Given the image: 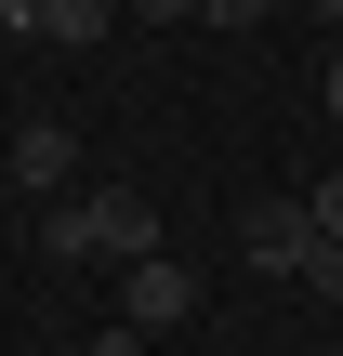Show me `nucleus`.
<instances>
[{
	"mask_svg": "<svg viewBox=\"0 0 343 356\" xmlns=\"http://www.w3.org/2000/svg\"><path fill=\"white\" fill-rule=\"evenodd\" d=\"M317 13H330V26H343V0H317Z\"/></svg>",
	"mask_w": 343,
	"mask_h": 356,
	"instance_id": "12",
	"label": "nucleus"
},
{
	"mask_svg": "<svg viewBox=\"0 0 343 356\" xmlns=\"http://www.w3.org/2000/svg\"><path fill=\"white\" fill-rule=\"evenodd\" d=\"M304 291H330V304H343V238H317V251H304Z\"/></svg>",
	"mask_w": 343,
	"mask_h": 356,
	"instance_id": "6",
	"label": "nucleus"
},
{
	"mask_svg": "<svg viewBox=\"0 0 343 356\" xmlns=\"http://www.w3.org/2000/svg\"><path fill=\"white\" fill-rule=\"evenodd\" d=\"M145 356H159V343H145Z\"/></svg>",
	"mask_w": 343,
	"mask_h": 356,
	"instance_id": "13",
	"label": "nucleus"
},
{
	"mask_svg": "<svg viewBox=\"0 0 343 356\" xmlns=\"http://www.w3.org/2000/svg\"><path fill=\"white\" fill-rule=\"evenodd\" d=\"M66 159H79L66 119H26V132H13V185H66Z\"/></svg>",
	"mask_w": 343,
	"mask_h": 356,
	"instance_id": "4",
	"label": "nucleus"
},
{
	"mask_svg": "<svg viewBox=\"0 0 343 356\" xmlns=\"http://www.w3.org/2000/svg\"><path fill=\"white\" fill-rule=\"evenodd\" d=\"M278 0H198V26H264Z\"/></svg>",
	"mask_w": 343,
	"mask_h": 356,
	"instance_id": "7",
	"label": "nucleus"
},
{
	"mask_svg": "<svg viewBox=\"0 0 343 356\" xmlns=\"http://www.w3.org/2000/svg\"><path fill=\"white\" fill-rule=\"evenodd\" d=\"M119 317H132L145 343H159V330H185V317H198V277H185L172 251H145V264H119Z\"/></svg>",
	"mask_w": 343,
	"mask_h": 356,
	"instance_id": "2",
	"label": "nucleus"
},
{
	"mask_svg": "<svg viewBox=\"0 0 343 356\" xmlns=\"http://www.w3.org/2000/svg\"><path fill=\"white\" fill-rule=\"evenodd\" d=\"M119 26V0H40V40H66V53H93Z\"/></svg>",
	"mask_w": 343,
	"mask_h": 356,
	"instance_id": "5",
	"label": "nucleus"
},
{
	"mask_svg": "<svg viewBox=\"0 0 343 356\" xmlns=\"http://www.w3.org/2000/svg\"><path fill=\"white\" fill-rule=\"evenodd\" d=\"M304 225H317V238H343V172L317 185V198H304Z\"/></svg>",
	"mask_w": 343,
	"mask_h": 356,
	"instance_id": "8",
	"label": "nucleus"
},
{
	"mask_svg": "<svg viewBox=\"0 0 343 356\" xmlns=\"http://www.w3.org/2000/svg\"><path fill=\"white\" fill-rule=\"evenodd\" d=\"M317 106H330V119H343V53H330V79H317Z\"/></svg>",
	"mask_w": 343,
	"mask_h": 356,
	"instance_id": "11",
	"label": "nucleus"
},
{
	"mask_svg": "<svg viewBox=\"0 0 343 356\" xmlns=\"http://www.w3.org/2000/svg\"><path fill=\"white\" fill-rule=\"evenodd\" d=\"M40 251H53V264H145V251H159V211H145L132 185H93L79 211H40Z\"/></svg>",
	"mask_w": 343,
	"mask_h": 356,
	"instance_id": "1",
	"label": "nucleus"
},
{
	"mask_svg": "<svg viewBox=\"0 0 343 356\" xmlns=\"http://www.w3.org/2000/svg\"><path fill=\"white\" fill-rule=\"evenodd\" d=\"M119 13H159V26H172V13H198V0H119Z\"/></svg>",
	"mask_w": 343,
	"mask_h": 356,
	"instance_id": "10",
	"label": "nucleus"
},
{
	"mask_svg": "<svg viewBox=\"0 0 343 356\" xmlns=\"http://www.w3.org/2000/svg\"><path fill=\"white\" fill-rule=\"evenodd\" d=\"M238 251H251L264 277H304V251H317V225H304V198H264V211L238 225Z\"/></svg>",
	"mask_w": 343,
	"mask_h": 356,
	"instance_id": "3",
	"label": "nucleus"
},
{
	"mask_svg": "<svg viewBox=\"0 0 343 356\" xmlns=\"http://www.w3.org/2000/svg\"><path fill=\"white\" fill-rule=\"evenodd\" d=\"M93 356H145V330H132V317H106V330H93Z\"/></svg>",
	"mask_w": 343,
	"mask_h": 356,
	"instance_id": "9",
	"label": "nucleus"
}]
</instances>
